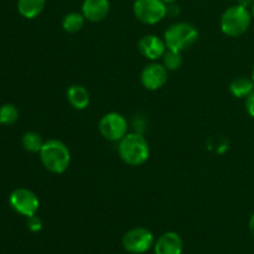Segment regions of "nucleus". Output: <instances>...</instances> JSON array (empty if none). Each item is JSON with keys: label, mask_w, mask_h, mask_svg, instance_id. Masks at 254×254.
I'll return each instance as SVG.
<instances>
[{"label": "nucleus", "mask_w": 254, "mask_h": 254, "mask_svg": "<svg viewBox=\"0 0 254 254\" xmlns=\"http://www.w3.org/2000/svg\"><path fill=\"white\" fill-rule=\"evenodd\" d=\"M46 5V0H17V11L26 19L39 16Z\"/></svg>", "instance_id": "14"}, {"label": "nucleus", "mask_w": 254, "mask_h": 254, "mask_svg": "<svg viewBox=\"0 0 254 254\" xmlns=\"http://www.w3.org/2000/svg\"><path fill=\"white\" fill-rule=\"evenodd\" d=\"M163 59V64L168 71H176L183 64V55L181 51H176V50L166 49L165 54L161 57Z\"/></svg>", "instance_id": "18"}, {"label": "nucleus", "mask_w": 254, "mask_h": 254, "mask_svg": "<svg viewBox=\"0 0 254 254\" xmlns=\"http://www.w3.org/2000/svg\"><path fill=\"white\" fill-rule=\"evenodd\" d=\"M141 84L149 91H158L168 81V69L163 64H148L140 73Z\"/></svg>", "instance_id": "9"}, {"label": "nucleus", "mask_w": 254, "mask_h": 254, "mask_svg": "<svg viewBox=\"0 0 254 254\" xmlns=\"http://www.w3.org/2000/svg\"><path fill=\"white\" fill-rule=\"evenodd\" d=\"M133 12L143 24L154 25L160 22L168 15V4L163 0H135Z\"/></svg>", "instance_id": "5"}, {"label": "nucleus", "mask_w": 254, "mask_h": 254, "mask_svg": "<svg viewBox=\"0 0 254 254\" xmlns=\"http://www.w3.org/2000/svg\"><path fill=\"white\" fill-rule=\"evenodd\" d=\"M166 44L156 35H145L138 42V50L144 57L149 60H158L164 56L166 51Z\"/></svg>", "instance_id": "10"}, {"label": "nucleus", "mask_w": 254, "mask_h": 254, "mask_svg": "<svg viewBox=\"0 0 254 254\" xmlns=\"http://www.w3.org/2000/svg\"><path fill=\"white\" fill-rule=\"evenodd\" d=\"M252 15H253V17H254V4H253V6H252Z\"/></svg>", "instance_id": "26"}, {"label": "nucleus", "mask_w": 254, "mask_h": 254, "mask_svg": "<svg viewBox=\"0 0 254 254\" xmlns=\"http://www.w3.org/2000/svg\"><path fill=\"white\" fill-rule=\"evenodd\" d=\"M183 240L176 232H165L158 238L154 245L155 254H181Z\"/></svg>", "instance_id": "12"}, {"label": "nucleus", "mask_w": 254, "mask_h": 254, "mask_svg": "<svg viewBox=\"0 0 254 254\" xmlns=\"http://www.w3.org/2000/svg\"><path fill=\"white\" fill-rule=\"evenodd\" d=\"M109 10V0H84L82 4V14L86 20L92 22H99L106 19Z\"/></svg>", "instance_id": "11"}, {"label": "nucleus", "mask_w": 254, "mask_h": 254, "mask_svg": "<svg viewBox=\"0 0 254 254\" xmlns=\"http://www.w3.org/2000/svg\"><path fill=\"white\" fill-rule=\"evenodd\" d=\"M246 109L248 114L254 118V91L246 98Z\"/></svg>", "instance_id": "21"}, {"label": "nucleus", "mask_w": 254, "mask_h": 254, "mask_svg": "<svg viewBox=\"0 0 254 254\" xmlns=\"http://www.w3.org/2000/svg\"><path fill=\"white\" fill-rule=\"evenodd\" d=\"M84 20H86V17L83 16L82 12L71 11L64 15V19H62V27L68 34H76L79 30H82Z\"/></svg>", "instance_id": "16"}, {"label": "nucleus", "mask_w": 254, "mask_h": 254, "mask_svg": "<svg viewBox=\"0 0 254 254\" xmlns=\"http://www.w3.org/2000/svg\"><path fill=\"white\" fill-rule=\"evenodd\" d=\"M252 21V15L247 7L241 5H233L225 10L220 20L221 30L225 35L231 37H238L245 34Z\"/></svg>", "instance_id": "3"}, {"label": "nucleus", "mask_w": 254, "mask_h": 254, "mask_svg": "<svg viewBox=\"0 0 254 254\" xmlns=\"http://www.w3.org/2000/svg\"><path fill=\"white\" fill-rule=\"evenodd\" d=\"M123 248L129 253H145L154 245V236L150 230L144 227H135L129 230L122 240Z\"/></svg>", "instance_id": "7"}, {"label": "nucleus", "mask_w": 254, "mask_h": 254, "mask_svg": "<svg viewBox=\"0 0 254 254\" xmlns=\"http://www.w3.org/2000/svg\"><path fill=\"white\" fill-rule=\"evenodd\" d=\"M230 91L237 98H247L254 91V82L247 77H237L230 84Z\"/></svg>", "instance_id": "15"}, {"label": "nucleus", "mask_w": 254, "mask_h": 254, "mask_svg": "<svg viewBox=\"0 0 254 254\" xmlns=\"http://www.w3.org/2000/svg\"><path fill=\"white\" fill-rule=\"evenodd\" d=\"M19 119V111L14 104H4L0 108V123L5 126L14 124Z\"/></svg>", "instance_id": "19"}, {"label": "nucleus", "mask_w": 254, "mask_h": 254, "mask_svg": "<svg viewBox=\"0 0 254 254\" xmlns=\"http://www.w3.org/2000/svg\"><path fill=\"white\" fill-rule=\"evenodd\" d=\"M101 135L108 141H119L128 134V122L117 112L104 114L98 123Z\"/></svg>", "instance_id": "6"}, {"label": "nucleus", "mask_w": 254, "mask_h": 254, "mask_svg": "<svg viewBox=\"0 0 254 254\" xmlns=\"http://www.w3.org/2000/svg\"><path fill=\"white\" fill-rule=\"evenodd\" d=\"M118 154L122 160L130 166L143 165L150 156L149 143L141 134L128 133L119 140Z\"/></svg>", "instance_id": "2"}, {"label": "nucleus", "mask_w": 254, "mask_h": 254, "mask_svg": "<svg viewBox=\"0 0 254 254\" xmlns=\"http://www.w3.org/2000/svg\"><path fill=\"white\" fill-rule=\"evenodd\" d=\"M252 79H253V82H254V67H253V71H252Z\"/></svg>", "instance_id": "25"}, {"label": "nucleus", "mask_w": 254, "mask_h": 254, "mask_svg": "<svg viewBox=\"0 0 254 254\" xmlns=\"http://www.w3.org/2000/svg\"><path fill=\"white\" fill-rule=\"evenodd\" d=\"M238 1V5H241V6H245V7H248L251 6V5L254 4V0H237Z\"/></svg>", "instance_id": "22"}, {"label": "nucleus", "mask_w": 254, "mask_h": 254, "mask_svg": "<svg viewBox=\"0 0 254 254\" xmlns=\"http://www.w3.org/2000/svg\"><path fill=\"white\" fill-rule=\"evenodd\" d=\"M248 227H250V232L252 233V236L254 237V213L252 215V217H251L250 223H248Z\"/></svg>", "instance_id": "23"}, {"label": "nucleus", "mask_w": 254, "mask_h": 254, "mask_svg": "<svg viewBox=\"0 0 254 254\" xmlns=\"http://www.w3.org/2000/svg\"><path fill=\"white\" fill-rule=\"evenodd\" d=\"M10 205L16 211L17 213L22 216L36 215L40 207V200L31 190L29 189H16L10 195Z\"/></svg>", "instance_id": "8"}, {"label": "nucleus", "mask_w": 254, "mask_h": 254, "mask_svg": "<svg viewBox=\"0 0 254 254\" xmlns=\"http://www.w3.org/2000/svg\"><path fill=\"white\" fill-rule=\"evenodd\" d=\"M27 228L31 232H40L42 228V222L40 220V217H37L36 215L27 217Z\"/></svg>", "instance_id": "20"}, {"label": "nucleus", "mask_w": 254, "mask_h": 254, "mask_svg": "<svg viewBox=\"0 0 254 254\" xmlns=\"http://www.w3.org/2000/svg\"><path fill=\"white\" fill-rule=\"evenodd\" d=\"M198 39V31L192 24L185 21L175 22L164 34L166 47L181 51L192 46Z\"/></svg>", "instance_id": "4"}, {"label": "nucleus", "mask_w": 254, "mask_h": 254, "mask_svg": "<svg viewBox=\"0 0 254 254\" xmlns=\"http://www.w3.org/2000/svg\"><path fill=\"white\" fill-rule=\"evenodd\" d=\"M40 159L46 170L52 174H62L71 164V153L64 141L50 139L45 141L40 150Z\"/></svg>", "instance_id": "1"}, {"label": "nucleus", "mask_w": 254, "mask_h": 254, "mask_svg": "<svg viewBox=\"0 0 254 254\" xmlns=\"http://www.w3.org/2000/svg\"><path fill=\"white\" fill-rule=\"evenodd\" d=\"M67 99L69 104L77 111H83L89 106V92L82 84H72L67 89Z\"/></svg>", "instance_id": "13"}, {"label": "nucleus", "mask_w": 254, "mask_h": 254, "mask_svg": "<svg viewBox=\"0 0 254 254\" xmlns=\"http://www.w3.org/2000/svg\"><path fill=\"white\" fill-rule=\"evenodd\" d=\"M45 141L36 131H27L22 136V146L29 153H40Z\"/></svg>", "instance_id": "17"}, {"label": "nucleus", "mask_w": 254, "mask_h": 254, "mask_svg": "<svg viewBox=\"0 0 254 254\" xmlns=\"http://www.w3.org/2000/svg\"><path fill=\"white\" fill-rule=\"evenodd\" d=\"M164 2H165V4H174V2L176 1V0H163Z\"/></svg>", "instance_id": "24"}]
</instances>
